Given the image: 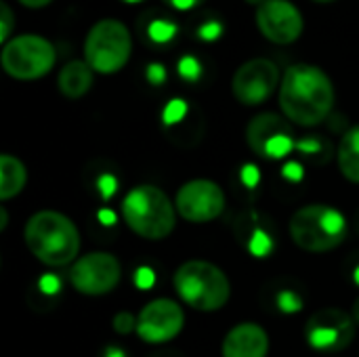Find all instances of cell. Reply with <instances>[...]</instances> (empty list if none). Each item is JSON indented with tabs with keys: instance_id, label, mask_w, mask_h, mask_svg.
Segmentation results:
<instances>
[{
	"instance_id": "obj_14",
	"label": "cell",
	"mask_w": 359,
	"mask_h": 357,
	"mask_svg": "<svg viewBox=\"0 0 359 357\" xmlns=\"http://www.w3.org/2000/svg\"><path fill=\"white\" fill-rule=\"evenodd\" d=\"M269 335L255 322H242L233 326L221 345L223 357H267Z\"/></svg>"
},
{
	"instance_id": "obj_18",
	"label": "cell",
	"mask_w": 359,
	"mask_h": 357,
	"mask_svg": "<svg viewBox=\"0 0 359 357\" xmlns=\"http://www.w3.org/2000/svg\"><path fill=\"white\" fill-rule=\"evenodd\" d=\"M337 162L343 177L359 185V126H351L339 141Z\"/></svg>"
},
{
	"instance_id": "obj_32",
	"label": "cell",
	"mask_w": 359,
	"mask_h": 357,
	"mask_svg": "<svg viewBox=\"0 0 359 357\" xmlns=\"http://www.w3.org/2000/svg\"><path fill=\"white\" fill-rule=\"evenodd\" d=\"M242 183L248 187V189H255L257 185H259V181H261V173H259V168L255 166V164H246L244 168H242Z\"/></svg>"
},
{
	"instance_id": "obj_41",
	"label": "cell",
	"mask_w": 359,
	"mask_h": 357,
	"mask_svg": "<svg viewBox=\"0 0 359 357\" xmlns=\"http://www.w3.org/2000/svg\"><path fill=\"white\" fill-rule=\"evenodd\" d=\"M353 280H355V284L359 286V265L355 267V271H353Z\"/></svg>"
},
{
	"instance_id": "obj_10",
	"label": "cell",
	"mask_w": 359,
	"mask_h": 357,
	"mask_svg": "<svg viewBox=\"0 0 359 357\" xmlns=\"http://www.w3.org/2000/svg\"><path fill=\"white\" fill-rule=\"evenodd\" d=\"M280 84V69L267 57H257L242 63L231 80V93L242 105L265 103Z\"/></svg>"
},
{
	"instance_id": "obj_42",
	"label": "cell",
	"mask_w": 359,
	"mask_h": 357,
	"mask_svg": "<svg viewBox=\"0 0 359 357\" xmlns=\"http://www.w3.org/2000/svg\"><path fill=\"white\" fill-rule=\"evenodd\" d=\"M246 2H248V4H259V6H261V4H263L265 0H246Z\"/></svg>"
},
{
	"instance_id": "obj_29",
	"label": "cell",
	"mask_w": 359,
	"mask_h": 357,
	"mask_svg": "<svg viewBox=\"0 0 359 357\" xmlns=\"http://www.w3.org/2000/svg\"><path fill=\"white\" fill-rule=\"evenodd\" d=\"M97 187H99L101 198L103 200H109L116 194V189H118V181H116L114 175H101L99 181H97Z\"/></svg>"
},
{
	"instance_id": "obj_43",
	"label": "cell",
	"mask_w": 359,
	"mask_h": 357,
	"mask_svg": "<svg viewBox=\"0 0 359 357\" xmlns=\"http://www.w3.org/2000/svg\"><path fill=\"white\" fill-rule=\"evenodd\" d=\"M124 2H128V4H137V2H143V0H124Z\"/></svg>"
},
{
	"instance_id": "obj_35",
	"label": "cell",
	"mask_w": 359,
	"mask_h": 357,
	"mask_svg": "<svg viewBox=\"0 0 359 357\" xmlns=\"http://www.w3.org/2000/svg\"><path fill=\"white\" fill-rule=\"evenodd\" d=\"M162 2L168 4V6L175 8V11H191V8L200 6L204 0H162Z\"/></svg>"
},
{
	"instance_id": "obj_39",
	"label": "cell",
	"mask_w": 359,
	"mask_h": 357,
	"mask_svg": "<svg viewBox=\"0 0 359 357\" xmlns=\"http://www.w3.org/2000/svg\"><path fill=\"white\" fill-rule=\"evenodd\" d=\"M105 357H124V351L122 349H116V347H109L105 351Z\"/></svg>"
},
{
	"instance_id": "obj_1",
	"label": "cell",
	"mask_w": 359,
	"mask_h": 357,
	"mask_svg": "<svg viewBox=\"0 0 359 357\" xmlns=\"http://www.w3.org/2000/svg\"><path fill=\"white\" fill-rule=\"evenodd\" d=\"M334 101V84L318 65L294 63L286 69L280 84V109L288 122L318 126L332 114Z\"/></svg>"
},
{
	"instance_id": "obj_8",
	"label": "cell",
	"mask_w": 359,
	"mask_h": 357,
	"mask_svg": "<svg viewBox=\"0 0 359 357\" xmlns=\"http://www.w3.org/2000/svg\"><path fill=\"white\" fill-rule=\"evenodd\" d=\"M353 337L355 320L339 307H324L305 324V339L320 353H341L353 343Z\"/></svg>"
},
{
	"instance_id": "obj_7",
	"label": "cell",
	"mask_w": 359,
	"mask_h": 357,
	"mask_svg": "<svg viewBox=\"0 0 359 357\" xmlns=\"http://www.w3.org/2000/svg\"><path fill=\"white\" fill-rule=\"evenodd\" d=\"M4 72L15 78V80H40L44 78L57 61V50L55 46L36 34H21L11 38L2 46L0 55Z\"/></svg>"
},
{
	"instance_id": "obj_24",
	"label": "cell",
	"mask_w": 359,
	"mask_h": 357,
	"mask_svg": "<svg viewBox=\"0 0 359 357\" xmlns=\"http://www.w3.org/2000/svg\"><path fill=\"white\" fill-rule=\"evenodd\" d=\"M278 309L282 314H297L303 309V299L292 290H282L278 295Z\"/></svg>"
},
{
	"instance_id": "obj_21",
	"label": "cell",
	"mask_w": 359,
	"mask_h": 357,
	"mask_svg": "<svg viewBox=\"0 0 359 357\" xmlns=\"http://www.w3.org/2000/svg\"><path fill=\"white\" fill-rule=\"evenodd\" d=\"M187 101H183V99H170L166 105H164V109H162V122L166 124V126H175V124H179L185 116H187Z\"/></svg>"
},
{
	"instance_id": "obj_28",
	"label": "cell",
	"mask_w": 359,
	"mask_h": 357,
	"mask_svg": "<svg viewBox=\"0 0 359 357\" xmlns=\"http://www.w3.org/2000/svg\"><path fill=\"white\" fill-rule=\"evenodd\" d=\"M322 141L316 137V135H309V137H305V139H301V141H297V151H301V154H305V156H318L320 151H322Z\"/></svg>"
},
{
	"instance_id": "obj_3",
	"label": "cell",
	"mask_w": 359,
	"mask_h": 357,
	"mask_svg": "<svg viewBox=\"0 0 359 357\" xmlns=\"http://www.w3.org/2000/svg\"><path fill=\"white\" fill-rule=\"evenodd\" d=\"M177 206L156 185H137L122 200V219L133 234L143 240L160 242L177 225Z\"/></svg>"
},
{
	"instance_id": "obj_6",
	"label": "cell",
	"mask_w": 359,
	"mask_h": 357,
	"mask_svg": "<svg viewBox=\"0 0 359 357\" xmlns=\"http://www.w3.org/2000/svg\"><path fill=\"white\" fill-rule=\"evenodd\" d=\"M133 50V38L128 27L118 19L97 21L84 40V61L99 74L120 72Z\"/></svg>"
},
{
	"instance_id": "obj_40",
	"label": "cell",
	"mask_w": 359,
	"mask_h": 357,
	"mask_svg": "<svg viewBox=\"0 0 359 357\" xmlns=\"http://www.w3.org/2000/svg\"><path fill=\"white\" fill-rule=\"evenodd\" d=\"M353 320H355V324H359V297L353 303Z\"/></svg>"
},
{
	"instance_id": "obj_5",
	"label": "cell",
	"mask_w": 359,
	"mask_h": 357,
	"mask_svg": "<svg viewBox=\"0 0 359 357\" xmlns=\"http://www.w3.org/2000/svg\"><path fill=\"white\" fill-rule=\"evenodd\" d=\"M292 242L311 255H322L339 248L347 234L349 225L341 210L330 204H307L299 208L288 223Z\"/></svg>"
},
{
	"instance_id": "obj_15",
	"label": "cell",
	"mask_w": 359,
	"mask_h": 357,
	"mask_svg": "<svg viewBox=\"0 0 359 357\" xmlns=\"http://www.w3.org/2000/svg\"><path fill=\"white\" fill-rule=\"evenodd\" d=\"M280 135H294V130L290 122L286 120V116H280L273 112L257 114L246 126V143L259 158H265L267 145Z\"/></svg>"
},
{
	"instance_id": "obj_16",
	"label": "cell",
	"mask_w": 359,
	"mask_h": 357,
	"mask_svg": "<svg viewBox=\"0 0 359 357\" xmlns=\"http://www.w3.org/2000/svg\"><path fill=\"white\" fill-rule=\"evenodd\" d=\"M59 90L67 99L84 97L93 86V67L86 61H69L61 67L57 78Z\"/></svg>"
},
{
	"instance_id": "obj_27",
	"label": "cell",
	"mask_w": 359,
	"mask_h": 357,
	"mask_svg": "<svg viewBox=\"0 0 359 357\" xmlns=\"http://www.w3.org/2000/svg\"><path fill=\"white\" fill-rule=\"evenodd\" d=\"M111 326H114V330L118 335H130L133 330H137V318L133 314H128V311H122V314H118L114 318Z\"/></svg>"
},
{
	"instance_id": "obj_12",
	"label": "cell",
	"mask_w": 359,
	"mask_h": 357,
	"mask_svg": "<svg viewBox=\"0 0 359 357\" xmlns=\"http://www.w3.org/2000/svg\"><path fill=\"white\" fill-rule=\"evenodd\" d=\"M175 206L189 223H210L225 210V191L210 179H194L179 187Z\"/></svg>"
},
{
	"instance_id": "obj_9",
	"label": "cell",
	"mask_w": 359,
	"mask_h": 357,
	"mask_svg": "<svg viewBox=\"0 0 359 357\" xmlns=\"http://www.w3.org/2000/svg\"><path fill=\"white\" fill-rule=\"evenodd\" d=\"M122 278V265L111 252H88L69 267V284L86 297L111 292Z\"/></svg>"
},
{
	"instance_id": "obj_13",
	"label": "cell",
	"mask_w": 359,
	"mask_h": 357,
	"mask_svg": "<svg viewBox=\"0 0 359 357\" xmlns=\"http://www.w3.org/2000/svg\"><path fill=\"white\" fill-rule=\"evenodd\" d=\"M257 25L273 44H292L303 34L305 21L290 0H265L257 8Z\"/></svg>"
},
{
	"instance_id": "obj_23",
	"label": "cell",
	"mask_w": 359,
	"mask_h": 357,
	"mask_svg": "<svg viewBox=\"0 0 359 357\" xmlns=\"http://www.w3.org/2000/svg\"><path fill=\"white\" fill-rule=\"evenodd\" d=\"M177 72L183 80L187 82H196L202 76V65L194 55H183L177 63Z\"/></svg>"
},
{
	"instance_id": "obj_11",
	"label": "cell",
	"mask_w": 359,
	"mask_h": 357,
	"mask_svg": "<svg viewBox=\"0 0 359 357\" xmlns=\"http://www.w3.org/2000/svg\"><path fill=\"white\" fill-rule=\"evenodd\" d=\"M183 326V307L172 299H154L137 316V335L147 345H162L177 339Z\"/></svg>"
},
{
	"instance_id": "obj_26",
	"label": "cell",
	"mask_w": 359,
	"mask_h": 357,
	"mask_svg": "<svg viewBox=\"0 0 359 357\" xmlns=\"http://www.w3.org/2000/svg\"><path fill=\"white\" fill-rule=\"evenodd\" d=\"M221 34H223V23L217 21V19H210V21L202 23L200 29H198V38H202L204 42H215V40L221 38Z\"/></svg>"
},
{
	"instance_id": "obj_2",
	"label": "cell",
	"mask_w": 359,
	"mask_h": 357,
	"mask_svg": "<svg viewBox=\"0 0 359 357\" xmlns=\"http://www.w3.org/2000/svg\"><path fill=\"white\" fill-rule=\"evenodd\" d=\"M27 250L46 267H65L78 261L80 231L74 221L57 210L32 215L23 229Z\"/></svg>"
},
{
	"instance_id": "obj_17",
	"label": "cell",
	"mask_w": 359,
	"mask_h": 357,
	"mask_svg": "<svg viewBox=\"0 0 359 357\" xmlns=\"http://www.w3.org/2000/svg\"><path fill=\"white\" fill-rule=\"evenodd\" d=\"M27 183V170L23 162L11 154L0 156V200L6 202L23 191Z\"/></svg>"
},
{
	"instance_id": "obj_20",
	"label": "cell",
	"mask_w": 359,
	"mask_h": 357,
	"mask_svg": "<svg viewBox=\"0 0 359 357\" xmlns=\"http://www.w3.org/2000/svg\"><path fill=\"white\" fill-rule=\"evenodd\" d=\"M292 149H297L294 135H280V137H276V139L267 145L265 158H267V160H282V158H286L288 154H292Z\"/></svg>"
},
{
	"instance_id": "obj_4",
	"label": "cell",
	"mask_w": 359,
	"mask_h": 357,
	"mask_svg": "<svg viewBox=\"0 0 359 357\" xmlns=\"http://www.w3.org/2000/svg\"><path fill=\"white\" fill-rule=\"evenodd\" d=\"M172 286L179 299L202 314L219 311L231 297V284L225 271L210 261H185L172 276Z\"/></svg>"
},
{
	"instance_id": "obj_44",
	"label": "cell",
	"mask_w": 359,
	"mask_h": 357,
	"mask_svg": "<svg viewBox=\"0 0 359 357\" xmlns=\"http://www.w3.org/2000/svg\"><path fill=\"white\" fill-rule=\"evenodd\" d=\"M316 2H332V0H316Z\"/></svg>"
},
{
	"instance_id": "obj_36",
	"label": "cell",
	"mask_w": 359,
	"mask_h": 357,
	"mask_svg": "<svg viewBox=\"0 0 359 357\" xmlns=\"http://www.w3.org/2000/svg\"><path fill=\"white\" fill-rule=\"evenodd\" d=\"M97 217H99V221H101L103 225H107V227L116 223V215H114V210L103 208V210H99V215H97Z\"/></svg>"
},
{
	"instance_id": "obj_31",
	"label": "cell",
	"mask_w": 359,
	"mask_h": 357,
	"mask_svg": "<svg viewBox=\"0 0 359 357\" xmlns=\"http://www.w3.org/2000/svg\"><path fill=\"white\" fill-rule=\"evenodd\" d=\"M145 78H147V82L149 84H164V80H166V67L162 65V63H149L147 67H145Z\"/></svg>"
},
{
	"instance_id": "obj_38",
	"label": "cell",
	"mask_w": 359,
	"mask_h": 357,
	"mask_svg": "<svg viewBox=\"0 0 359 357\" xmlns=\"http://www.w3.org/2000/svg\"><path fill=\"white\" fill-rule=\"evenodd\" d=\"M6 225H8V213H6L4 206H0V231H4Z\"/></svg>"
},
{
	"instance_id": "obj_34",
	"label": "cell",
	"mask_w": 359,
	"mask_h": 357,
	"mask_svg": "<svg viewBox=\"0 0 359 357\" xmlns=\"http://www.w3.org/2000/svg\"><path fill=\"white\" fill-rule=\"evenodd\" d=\"M282 177L297 183V181H301L305 177V170H303V166L299 162H286L284 168H282Z\"/></svg>"
},
{
	"instance_id": "obj_37",
	"label": "cell",
	"mask_w": 359,
	"mask_h": 357,
	"mask_svg": "<svg viewBox=\"0 0 359 357\" xmlns=\"http://www.w3.org/2000/svg\"><path fill=\"white\" fill-rule=\"evenodd\" d=\"M23 6H27V8H42V6H46V4H50L53 0H19Z\"/></svg>"
},
{
	"instance_id": "obj_25",
	"label": "cell",
	"mask_w": 359,
	"mask_h": 357,
	"mask_svg": "<svg viewBox=\"0 0 359 357\" xmlns=\"http://www.w3.org/2000/svg\"><path fill=\"white\" fill-rule=\"evenodd\" d=\"M15 27V15L11 11V6L6 2H0V40L6 44L11 38V32Z\"/></svg>"
},
{
	"instance_id": "obj_30",
	"label": "cell",
	"mask_w": 359,
	"mask_h": 357,
	"mask_svg": "<svg viewBox=\"0 0 359 357\" xmlns=\"http://www.w3.org/2000/svg\"><path fill=\"white\" fill-rule=\"evenodd\" d=\"M135 284L141 288V290H149L154 284H156V274L151 267H139L137 274H135Z\"/></svg>"
},
{
	"instance_id": "obj_33",
	"label": "cell",
	"mask_w": 359,
	"mask_h": 357,
	"mask_svg": "<svg viewBox=\"0 0 359 357\" xmlns=\"http://www.w3.org/2000/svg\"><path fill=\"white\" fill-rule=\"evenodd\" d=\"M38 288H40L44 295H57V292H59V288H61V282H59V278H57V276L46 274V276H42V278H40Z\"/></svg>"
},
{
	"instance_id": "obj_19",
	"label": "cell",
	"mask_w": 359,
	"mask_h": 357,
	"mask_svg": "<svg viewBox=\"0 0 359 357\" xmlns=\"http://www.w3.org/2000/svg\"><path fill=\"white\" fill-rule=\"evenodd\" d=\"M147 36L158 44H166L177 36V25L172 21H168V19L158 17L147 25Z\"/></svg>"
},
{
	"instance_id": "obj_22",
	"label": "cell",
	"mask_w": 359,
	"mask_h": 357,
	"mask_svg": "<svg viewBox=\"0 0 359 357\" xmlns=\"http://www.w3.org/2000/svg\"><path fill=\"white\" fill-rule=\"evenodd\" d=\"M271 248H273V242H271L269 234H265L263 229H255L252 236H250V242H248L250 255L263 259V257H267L271 252Z\"/></svg>"
}]
</instances>
